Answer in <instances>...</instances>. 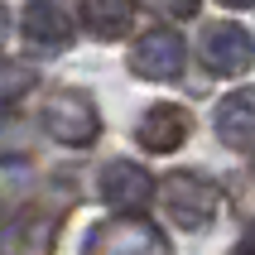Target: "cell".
<instances>
[{
	"mask_svg": "<svg viewBox=\"0 0 255 255\" xmlns=\"http://www.w3.org/2000/svg\"><path fill=\"white\" fill-rule=\"evenodd\" d=\"M159 202H164V212H169L173 227L207 231L217 222V207H222V188H217L212 178L193 173V169H173V173H164V183H159Z\"/></svg>",
	"mask_w": 255,
	"mask_h": 255,
	"instance_id": "6da1fadb",
	"label": "cell"
},
{
	"mask_svg": "<svg viewBox=\"0 0 255 255\" xmlns=\"http://www.w3.org/2000/svg\"><path fill=\"white\" fill-rule=\"evenodd\" d=\"M39 121H43V130H48L58 144H72V149H82V144H92L101 135L97 101L87 97V92H77V87H58V92H48Z\"/></svg>",
	"mask_w": 255,
	"mask_h": 255,
	"instance_id": "7a4b0ae2",
	"label": "cell"
},
{
	"mask_svg": "<svg viewBox=\"0 0 255 255\" xmlns=\"http://www.w3.org/2000/svg\"><path fill=\"white\" fill-rule=\"evenodd\" d=\"M82 255H173L164 231L149 227L144 217H106L87 231Z\"/></svg>",
	"mask_w": 255,
	"mask_h": 255,
	"instance_id": "3957f363",
	"label": "cell"
},
{
	"mask_svg": "<svg viewBox=\"0 0 255 255\" xmlns=\"http://www.w3.org/2000/svg\"><path fill=\"white\" fill-rule=\"evenodd\" d=\"M97 193L106 207H116L121 217H140L149 202L159 198V183L149 178V169L140 164H130V159H111L97 178Z\"/></svg>",
	"mask_w": 255,
	"mask_h": 255,
	"instance_id": "277c9868",
	"label": "cell"
},
{
	"mask_svg": "<svg viewBox=\"0 0 255 255\" xmlns=\"http://www.w3.org/2000/svg\"><path fill=\"white\" fill-rule=\"evenodd\" d=\"M58 222L63 217L48 212L43 202H29L5 222L0 231V255H53L58 251Z\"/></svg>",
	"mask_w": 255,
	"mask_h": 255,
	"instance_id": "5b68a950",
	"label": "cell"
},
{
	"mask_svg": "<svg viewBox=\"0 0 255 255\" xmlns=\"http://www.w3.org/2000/svg\"><path fill=\"white\" fill-rule=\"evenodd\" d=\"M130 72L144 82H169L183 72V39L173 29H149L135 48H130Z\"/></svg>",
	"mask_w": 255,
	"mask_h": 255,
	"instance_id": "8992f818",
	"label": "cell"
},
{
	"mask_svg": "<svg viewBox=\"0 0 255 255\" xmlns=\"http://www.w3.org/2000/svg\"><path fill=\"white\" fill-rule=\"evenodd\" d=\"M202 63H207L217 77H241L255 63V39L241 24H212L202 34Z\"/></svg>",
	"mask_w": 255,
	"mask_h": 255,
	"instance_id": "52a82bcc",
	"label": "cell"
},
{
	"mask_svg": "<svg viewBox=\"0 0 255 255\" xmlns=\"http://www.w3.org/2000/svg\"><path fill=\"white\" fill-rule=\"evenodd\" d=\"M188 130H193V116L183 106H173V101H159V106H144L140 126H135V140L149 154H173L188 140Z\"/></svg>",
	"mask_w": 255,
	"mask_h": 255,
	"instance_id": "ba28073f",
	"label": "cell"
},
{
	"mask_svg": "<svg viewBox=\"0 0 255 255\" xmlns=\"http://www.w3.org/2000/svg\"><path fill=\"white\" fill-rule=\"evenodd\" d=\"M217 140L227 149H255V87H241L217 106Z\"/></svg>",
	"mask_w": 255,
	"mask_h": 255,
	"instance_id": "9c48e42d",
	"label": "cell"
},
{
	"mask_svg": "<svg viewBox=\"0 0 255 255\" xmlns=\"http://www.w3.org/2000/svg\"><path fill=\"white\" fill-rule=\"evenodd\" d=\"M24 39H29V48H39V53H63L72 43V24H68V14L58 10V5L34 0L24 10Z\"/></svg>",
	"mask_w": 255,
	"mask_h": 255,
	"instance_id": "30bf717a",
	"label": "cell"
},
{
	"mask_svg": "<svg viewBox=\"0 0 255 255\" xmlns=\"http://www.w3.org/2000/svg\"><path fill=\"white\" fill-rule=\"evenodd\" d=\"M135 19V0H82V24L97 39H126Z\"/></svg>",
	"mask_w": 255,
	"mask_h": 255,
	"instance_id": "8fae6325",
	"label": "cell"
},
{
	"mask_svg": "<svg viewBox=\"0 0 255 255\" xmlns=\"http://www.w3.org/2000/svg\"><path fill=\"white\" fill-rule=\"evenodd\" d=\"M29 149H34V130H29V121L14 116V111H0V164L24 159Z\"/></svg>",
	"mask_w": 255,
	"mask_h": 255,
	"instance_id": "7c38bea8",
	"label": "cell"
},
{
	"mask_svg": "<svg viewBox=\"0 0 255 255\" xmlns=\"http://www.w3.org/2000/svg\"><path fill=\"white\" fill-rule=\"evenodd\" d=\"M34 87V72L19 68V63H0V101H14Z\"/></svg>",
	"mask_w": 255,
	"mask_h": 255,
	"instance_id": "4fadbf2b",
	"label": "cell"
},
{
	"mask_svg": "<svg viewBox=\"0 0 255 255\" xmlns=\"http://www.w3.org/2000/svg\"><path fill=\"white\" fill-rule=\"evenodd\" d=\"M236 212H241L246 222H251V227H255V169L246 173L241 183H236Z\"/></svg>",
	"mask_w": 255,
	"mask_h": 255,
	"instance_id": "5bb4252c",
	"label": "cell"
},
{
	"mask_svg": "<svg viewBox=\"0 0 255 255\" xmlns=\"http://www.w3.org/2000/svg\"><path fill=\"white\" fill-rule=\"evenodd\" d=\"M149 5H154V10H164V14H173V19H193L202 0H149Z\"/></svg>",
	"mask_w": 255,
	"mask_h": 255,
	"instance_id": "9a60e30c",
	"label": "cell"
},
{
	"mask_svg": "<svg viewBox=\"0 0 255 255\" xmlns=\"http://www.w3.org/2000/svg\"><path fill=\"white\" fill-rule=\"evenodd\" d=\"M231 255H255V227L246 231V236H241L236 246H231Z\"/></svg>",
	"mask_w": 255,
	"mask_h": 255,
	"instance_id": "2e32d148",
	"label": "cell"
},
{
	"mask_svg": "<svg viewBox=\"0 0 255 255\" xmlns=\"http://www.w3.org/2000/svg\"><path fill=\"white\" fill-rule=\"evenodd\" d=\"M10 39V10H5V5H0V43Z\"/></svg>",
	"mask_w": 255,
	"mask_h": 255,
	"instance_id": "e0dca14e",
	"label": "cell"
},
{
	"mask_svg": "<svg viewBox=\"0 0 255 255\" xmlns=\"http://www.w3.org/2000/svg\"><path fill=\"white\" fill-rule=\"evenodd\" d=\"M222 5H231V10H246V5H255V0H222Z\"/></svg>",
	"mask_w": 255,
	"mask_h": 255,
	"instance_id": "ac0fdd59",
	"label": "cell"
}]
</instances>
